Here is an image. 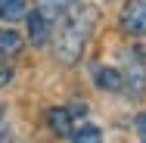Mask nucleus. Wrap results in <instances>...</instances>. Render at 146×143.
<instances>
[{"label":"nucleus","instance_id":"13","mask_svg":"<svg viewBox=\"0 0 146 143\" xmlns=\"http://www.w3.org/2000/svg\"><path fill=\"white\" fill-rule=\"evenodd\" d=\"M9 78H13V72H9L6 65H0V87H6V84H9Z\"/></svg>","mask_w":146,"mask_h":143},{"label":"nucleus","instance_id":"4","mask_svg":"<svg viewBox=\"0 0 146 143\" xmlns=\"http://www.w3.org/2000/svg\"><path fill=\"white\" fill-rule=\"evenodd\" d=\"M34 3H37V13H40L47 22L62 19V16L68 13V6H72V0H34Z\"/></svg>","mask_w":146,"mask_h":143},{"label":"nucleus","instance_id":"10","mask_svg":"<svg viewBox=\"0 0 146 143\" xmlns=\"http://www.w3.org/2000/svg\"><path fill=\"white\" fill-rule=\"evenodd\" d=\"M72 143H103V131L93 128V124H87L81 131H72Z\"/></svg>","mask_w":146,"mask_h":143},{"label":"nucleus","instance_id":"9","mask_svg":"<svg viewBox=\"0 0 146 143\" xmlns=\"http://www.w3.org/2000/svg\"><path fill=\"white\" fill-rule=\"evenodd\" d=\"M25 16V0H0V19L19 22Z\"/></svg>","mask_w":146,"mask_h":143},{"label":"nucleus","instance_id":"6","mask_svg":"<svg viewBox=\"0 0 146 143\" xmlns=\"http://www.w3.org/2000/svg\"><path fill=\"white\" fill-rule=\"evenodd\" d=\"M47 121H50V128H53L56 134L72 137V115H68V109H62V106L50 109V112H47Z\"/></svg>","mask_w":146,"mask_h":143},{"label":"nucleus","instance_id":"1","mask_svg":"<svg viewBox=\"0 0 146 143\" xmlns=\"http://www.w3.org/2000/svg\"><path fill=\"white\" fill-rule=\"evenodd\" d=\"M90 25H93V9H87V6H75V9H72V22L56 34V56H59V62L75 65V62L81 59Z\"/></svg>","mask_w":146,"mask_h":143},{"label":"nucleus","instance_id":"8","mask_svg":"<svg viewBox=\"0 0 146 143\" xmlns=\"http://www.w3.org/2000/svg\"><path fill=\"white\" fill-rule=\"evenodd\" d=\"M19 50H22V37H19L16 31L3 28L0 31V56H16Z\"/></svg>","mask_w":146,"mask_h":143},{"label":"nucleus","instance_id":"12","mask_svg":"<svg viewBox=\"0 0 146 143\" xmlns=\"http://www.w3.org/2000/svg\"><path fill=\"white\" fill-rule=\"evenodd\" d=\"M137 134H140V140L146 143V115H140V118H137Z\"/></svg>","mask_w":146,"mask_h":143},{"label":"nucleus","instance_id":"3","mask_svg":"<svg viewBox=\"0 0 146 143\" xmlns=\"http://www.w3.org/2000/svg\"><path fill=\"white\" fill-rule=\"evenodd\" d=\"M121 81H124V87H127L131 93H140L146 87V65L140 59H131V62L124 65V72H121Z\"/></svg>","mask_w":146,"mask_h":143},{"label":"nucleus","instance_id":"2","mask_svg":"<svg viewBox=\"0 0 146 143\" xmlns=\"http://www.w3.org/2000/svg\"><path fill=\"white\" fill-rule=\"evenodd\" d=\"M121 28L131 34H146V3L143 0H131L121 9Z\"/></svg>","mask_w":146,"mask_h":143},{"label":"nucleus","instance_id":"5","mask_svg":"<svg viewBox=\"0 0 146 143\" xmlns=\"http://www.w3.org/2000/svg\"><path fill=\"white\" fill-rule=\"evenodd\" d=\"M93 81L103 87V90H121V87H124V81H121V72H115V69H106V65L93 69Z\"/></svg>","mask_w":146,"mask_h":143},{"label":"nucleus","instance_id":"11","mask_svg":"<svg viewBox=\"0 0 146 143\" xmlns=\"http://www.w3.org/2000/svg\"><path fill=\"white\" fill-rule=\"evenodd\" d=\"M84 112H87V106H84V103H75V106H68V115H75V118H81Z\"/></svg>","mask_w":146,"mask_h":143},{"label":"nucleus","instance_id":"7","mask_svg":"<svg viewBox=\"0 0 146 143\" xmlns=\"http://www.w3.org/2000/svg\"><path fill=\"white\" fill-rule=\"evenodd\" d=\"M47 19L34 9V13H28V34H31V44H37V47H44L47 44Z\"/></svg>","mask_w":146,"mask_h":143},{"label":"nucleus","instance_id":"14","mask_svg":"<svg viewBox=\"0 0 146 143\" xmlns=\"http://www.w3.org/2000/svg\"><path fill=\"white\" fill-rule=\"evenodd\" d=\"M143 3H146V0H143Z\"/></svg>","mask_w":146,"mask_h":143}]
</instances>
